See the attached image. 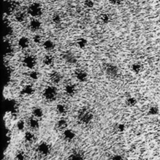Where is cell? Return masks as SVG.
Segmentation results:
<instances>
[{
    "mask_svg": "<svg viewBox=\"0 0 160 160\" xmlns=\"http://www.w3.org/2000/svg\"><path fill=\"white\" fill-rule=\"evenodd\" d=\"M68 126V121L66 119H64V118H62V119H60L57 122V124H56V126H57V128L59 130H63L64 131L65 129H67V127Z\"/></svg>",
    "mask_w": 160,
    "mask_h": 160,
    "instance_id": "19",
    "label": "cell"
},
{
    "mask_svg": "<svg viewBox=\"0 0 160 160\" xmlns=\"http://www.w3.org/2000/svg\"><path fill=\"white\" fill-rule=\"evenodd\" d=\"M29 76L30 77L31 79H32L33 80H36L39 78V74L36 71H32L29 73Z\"/></svg>",
    "mask_w": 160,
    "mask_h": 160,
    "instance_id": "35",
    "label": "cell"
},
{
    "mask_svg": "<svg viewBox=\"0 0 160 160\" xmlns=\"http://www.w3.org/2000/svg\"><path fill=\"white\" fill-rule=\"evenodd\" d=\"M126 103L128 106L132 107V106H134L136 104L137 100L135 98L131 96V97H129V98H127V99L126 101Z\"/></svg>",
    "mask_w": 160,
    "mask_h": 160,
    "instance_id": "30",
    "label": "cell"
},
{
    "mask_svg": "<svg viewBox=\"0 0 160 160\" xmlns=\"http://www.w3.org/2000/svg\"><path fill=\"white\" fill-rule=\"evenodd\" d=\"M54 62V58L51 54H47L44 56L42 62L46 66H51Z\"/></svg>",
    "mask_w": 160,
    "mask_h": 160,
    "instance_id": "24",
    "label": "cell"
},
{
    "mask_svg": "<svg viewBox=\"0 0 160 160\" xmlns=\"http://www.w3.org/2000/svg\"><path fill=\"white\" fill-rule=\"evenodd\" d=\"M5 106H6V109H7V111H8L12 113H14L16 112L17 106H16V102L14 101L11 100V99L6 101Z\"/></svg>",
    "mask_w": 160,
    "mask_h": 160,
    "instance_id": "16",
    "label": "cell"
},
{
    "mask_svg": "<svg viewBox=\"0 0 160 160\" xmlns=\"http://www.w3.org/2000/svg\"><path fill=\"white\" fill-rule=\"evenodd\" d=\"M38 160H42V159H38Z\"/></svg>",
    "mask_w": 160,
    "mask_h": 160,
    "instance_id": "43",
    "label": "cell"
},
{
    "mask_svg": "<svg viewBox=\"0 0 160 160\" xmlns=\"http://www.w3.org/2000/svg\"><path fill=\"white\" fill-rule=\"evenodd\" d=\"M49 1H51V2H55V1H56L57 0H49Z\"/></svg>",
    "mask_w": 160,
    "mask_h": 160,
    "instance_id": "42",
    "label": "cell"
},
{
    "mask_svg": "<svg viewBox=\"0 0 160 160\" xmlns=\"http://www.w3.org/2000/svg\"><path fill=\"white\" fill-rule=\"evenodd\" d=\"M141 66L139 64L135 63L131 66V69L134 73H139L141 71Z\"/></svg>",
    "mask_w": 160,
    "mask_h": 160,
    "instance_id": "32",
    "label": "cell"
},
{
    "mask_svg": "<svg viewBox=\"0 0 160 160\" xmlns=\"http://www.w3.org/2000/svg\"><path fill=\"white\" fill-rule=\"evenodd\" d=\"M34 92V88L31 85H26L22 89V93L26 95H32Z\"/></svg>",
    "mask_w": 160,
    "mask_h": 160,
    "instance_id": "23",
    "label": "cell"
},
{
    "mask_svg": "<svg viewBox=\"0 0 160 160\" xmlns=\"http://www.w3.org/2000/svg\"><path fill=\"white\" fill-rule=\"evenodd\" d=\"M18 5L17 2L14 0H4L3 11L4 13L6 15L12 14L16 9Z\"/></svg>",
    "mask_w": 160,
    "mask_h": 160,
    "instance_id": "4",
    "label": "cell"
},
{
    "mask_svg": "<svg viewBox=\"0 0 160 160\" xmlns=\"http://www.w3.org/2000/svg\"><path fill=\"white\" fill-rule=\"evenodd\" d=\"M49 78H50V80L53 83H55V84L59 83V82H61V81L62 79V76H61V73L56 71H52L50 74Z\"/></svg>",
    "mask_w": 160,
    "mask_h": 160,
    "instance_id": "14",
    "label": "cell"
},
{
    "mask_svg": "<svg viewBox=\"0 0 160 160\" xmlns=\"http://www.w3.org/2000/svg\"><path fill=\"white\" fill-rule=\"evenodd\" d=\"M62 58L67 63H69L71 64H74L77 61L76 56L71 51H65L62 54Z\"/></svg>",
    "mask_w": 160,
    "mask_h": 160,
    "instance_id": "7",
    "label": "cell"
},
{
    "mask_svg": "<svg viewBox=\"0 0 160 160\" xmlns=\"http://www.w3.org/2000/svg\"><path fill=\"white\" fill-rule=\"evenodd\" d=\"M121 0H109V2L113 5H118L121 3Z\"/></svg>",
    "mask_w": 160,
    "mask_h": 160,
    "instance_id": "41",
    "label": "cell"
},
{
    "mask_svg": "<svg viewBox=\"0 0 160 160\" xmlns=\"http://www.w3.org/2000/svg\"><path fill=\"white\" fill-rule=\"evenodd\" d=\"M22 62L26 68L32 69L36 64V59L32 55H27L23 58Z\"/></svg>",
    "mask_w": 160,
    "mask_h": 160,
    "instance_id": "6",
    "label": "cell"
},
{
    "mask_svg": "<svg viewBox=\"0 0 160 160\" xmlns=\"http://www.w3.org/2000/svg\"><path fill=\"white\" fill-rule=\"evenodd\" d=\"M32 114L33 117H34L37 119H39L43 116L44 112H43V110L41 108L36 107L32 109Z\"/></svg>",
    "mask_w": 160,
    "mask_h": 160,
    "instance_id": "20",
    "label": "cell"
},
{
    "mask_svg": "<svg viewBox=\"0 0 160 160\" xmlns=\"http://www.w3.org/2000/svg\"><path fill=\"white\" fill-rule=\"evenodd\" d=\"M76 91V86L72 84H68L64 87V92L65 93L69 96H73Z\"/></svg>",
    "mask_w": 160,
    "mask_h": 160,
    "instance_id": "17",
    "label": "cell"
},
{
    "mask_svg": "<svg viewBox=\"0 0 160 160\" xmlns=\"http://www.w3.org/2000/svg\"><path fill=\"white\" fill-rule=\"evenodd\" d=\"M32 40H33L34 42H35L36 44H38V43H40L41 42L42 38L39 34H35L32 38Z\"/></svg>",
    "mask_w": 160,
    "mask_h": 160,
    "instance_id": "38",
    "label": "cell"
},
{
    "mask_svg": "<svg viewBox=\"0 0 160 160\" xmlns=\"http://www.w3.org/2000/svg\"><path fill=\"white\" fill-rule=\"evenodd\" d=\"M43 96L45 99L49 102L55 101L58 97V90L53 86H47L43 91Z\"/></svg>",
    "mask_w": 160,
    "mask_h": 160,
    "instance_id": "3",
    "label": "cell"
},
{
    "mask_svg": "<svg viewBox=\"0 0 160 160\" xmlns=\"http://www.w3.org/2000/svg\"><path fill=\"white\" fill-rule=\"evenodd\" d=\"M64 139L69 142L72 141L76 137V134L74 131L71 129H66L63 131L62 134Z\"/></svg>",
    "mask_w": 160,
    "mask_h": 160,
    "instance_id": "11",
    "label": "cell"
},
{
    "mask_svg": "<svg viewBox=\"0 0 160 160\" xmlns=\"http://www.w3.org/2000/svg\"><path fill=\"white\" fill-rule=\"evenodd\" d=\"M17 160H26V154L23 151H18L16 154Z\"/></svg>",
    "mask_w": 160,
    "mask_h": 160,
    "instance_id": "34",
    "label": "cell"
},
{
    "mask_svg": "<svg viewBox=\"0 0 160 160\" xmlns=\"http://www.w3.org/2000/svg\"><path fill=\"white\" fill-rule=\"evenodd\" d=\"M38 151L43 156H47L51 152V147L48 143L46 142H42L38 146Z\"/></svg>",
    "mask_w": 160,
    "mask_h": 160,
    "instance_id": "8",
    "label": "cell"
},
{
    "mask_svg": "<svg viewBox=\"0 0 160 160\" xmlns=\"http://www.w3.org/2000/svg\"><path fill=\"white\" fill-rule=\"evenodd\" d=\"M28 122H29V126L32 129H38L39 127V122L38 119H37V118H36L34 117H32V118H30L29 119Z\"/></svg>",
    "mask_w": 160,
    "mask_h": 160,
    "instance_id": "21",
    "label": "cell"
},
{
    "mask_svg": "<svg viewBox=\"0 0 160 160\" xmlns=\"http://www.w3.org/2000/svg\"><path fill=\"white\" fill-rule=\"evenodd\" d=\"M148 112L150 115H157L159 113V109L156 106H152L149 108Z\"/></svg>",
    "mask_w": 160,
    "mask_h": 160,
    "instance_id": "31",
    "label": "cell"
},
{
    "mask_svg": "<svg viewBox=\"0 0 160 160\" xmlns=\"http://www.w3.org/2000/svg\"><path fill=\"white\" fill-rule=\"evenodd\" d=\"M35 139L34 134L30 131H27L24 134V139L26 142H32L34 141Z\"/></svg>",
    "mask_w": 160,
    "mask_h": 160,
    "instance_id": "27",
    "label": "cell"
},
{
    "mask_svg": "<svg viewBox=\"0 0 160 160\" xmlns=\"http://www.w3.org/2000/svg\"><path fill=\"white\" fill-rule=\"evenodd\" d=\"M27 11L30 16L34 18H37L42 15L43 9L41 4L38 2H33L29 6Z\"/></svg>",
    "mask_w": 160,
    "mask_h": 160,
    "instance_id": "2",
    "label": "cell"
},
{
    "mask_svg": "<svg viewBox=\"0 0 160 160\" xmlns=\"http://www.w3.org/2000/svg\"><path fill=\"white\" fill-rule=\"evenodd\" d=\"M104 71L107 76L112 78H116L119 73V69L118 66L113 64H106L104 68Z\"/></svg>",
    "mask_w": 160,
    "mask_h": 160,
    "instance_id": "5",
    "label": "cell"
},
{
    "mask_svg": "<svg viewBox=\"0 0 160 160\" xmlns=\"http://www.w3.org/2000/svg\"><path fill=\"white\" fill-rule=\"evenodd\" d=\"M84 4L87 8H92L94 5V2L92 0H85Z\"/></svg>",
    "mask_w": 160,
    "mask_h": 160,
    "instance_id": "37",
    "label": "cell"
},
{
    "mask_svg": "<svg viewBox=\"0 0 160 160\" xmlns=\"http://www.w3.org/2000/svg\"><path fill=\"white\" fill-rule=\"evenodd\" d=\"M76 43L79 48L84 49L88 45V40L84 38H79L77 39Z\"/></svg>",
    "mask_w": 160,
    "mask_h": 160,
    "instance_id": "22",
    "label": "cell"
},
{
    "mask_svg": "<svg viewBox=\"0 0 160 160\" xmlns=\"http://www.w3.org/2000/svg\"><path fill=\"white\" fill-rule=\"evenodd\" d=\"M42 46L46 51H52L55 48V44L52 40L47 39L43 42Z\"/></svg>",
    "mask_w": 160,
    "mask_h": 160,
    "instance_id": "18",
    "label": "cell"
},
{
    "mask_svg": "<svg viewBox=\"0 0 160 160\" xmlns=\"http://www.w3.org/2000/svg\"><path fill=\"white\" fill-rule=\"evenodd\" d=\"M52 21L54 24H59L61 21V17L59 14H54L52 17Z\"/></svg>",
    "mask_w": 160,
    "mask_h": 160,
    "instance_id": "33",
    "label": "cell"
},
{
    "mask_svg": "<svg viewBox=\"0 0 160 160\" xmlns=\"http://www.w3.org/2000/svg\"><path fill=\"white\" fill-rule=\"evenodd\" d=\"M68 160H84L83 156L79 152H74L69 158Z\"/></svg>",
    "mask_w": 160,
    "mask_h": 160,
    "instance_id": "28",
    "label": "cell"
},
{
    "mask_svg": "<svg viewBox=\"0 0 160 160\" xmlns=\"http://www.w3.org/2000/svg\"><path fill=\"white\" fill-rule=\"evenodd\" d=\"M14 30L11 24L6 19H4L3 22V35L4 36H10L13 34Z\"/></svg>",
    "mask_w": 160,
    "mask_h": 160,
    "instance_id": "9",
    "label": "cell"
},
{
    "mask_svg": "<svg viewBox=\"0 0 160 160\" xmlns=\"http://www.w3.org/2000/svg\"><path fill=\"white\" fill-rule=\"evenodd\" d=\"M111 20V16L108 13H102L100 15V21L104 24H108Z\"/></svg>",
    "mask_w": 160,
    "mask_h": 160,
    "instance_id": "29",
    "label": "cell"
},
{
    "mask_svg": "<svg viewBox=\"0 0 160 160\" xmlns=\"http://www.w3.org/2000/svg\"><path fill=\"white\" fill-rule=\"evenodd\" d=\"M75 77L78 81L80 82H85L88 79V74L87 72L82 69H78L75 71L74 73Z\"/></svg>",
    "mask_w": 160,
    "mask_h": 160,
    "instance_id": "10",
    "label": "cell"
},
{
    "mask_svg": "<svg viewBox=\"0 0 160 160\" xmlns=\"http://www.w3.org/2000/svg\"><path fill=\"white\" fill-rule=\"evenodd\" d=\"M17 128L18 129V130L19 131H22L24 129V126H25V122L24 121L22 120H19L18 121L17 124H16Z\"/></svg>",
    "mask_w": 160,
    "mask_h": 160,
    "instance_id": "36",
    "label": "cell"
},
{
    "mask_svg": "<svg viewBox=\"0 0 160 160\" xmlns=\"http://www.w3.org/2000/svg\"><path fill=\"white\" fill-rule=\"evenodd\" d=\"M117 128H118L119 131L122 132L125 130V126L123 124H118V126H117Z\"/></svg>",
    "mask_w": 160,
    "mask_h": 160,
    "instance_id": "40",
    "label": "cell"
},
{
    "mask_svg": "<svg viewBox=\"0 0 160 160\" xmlns=\"http://www.w3.org/2000/svg\"><path fill=\"white\" fill-rule=\"evenodd\" d=\"M14 18L16 20V21L22 22L26 19V14L22 11H18L15 14Z\"/></svg>",
    "mask_w": 160,
    "mask_h": 160,
    "instance_id": "25",
    "label": "cell"
},
{
    "mask_svg": "<svg viewBox=\"0 0 160 160\" xmlns=\"http://www.w3.org/2000/svg\"><path fill=\"white\" fill-rule=\"evenodd\" d=\"M94 114L92 111L87 108H82L80 110L78 115V119L79 122L83 124H88L92 121Z\"/></svg>",
    "mask_w": 160,
    "mask_h": 160,
    "instance_id": "1",
    "label": "cell"
},
{
    "mask_svg": "<svg viewBox=\"0 0 160 160\" xmlns=\"http://www.w3.org/2000/svg\"><path fill=\"white\" fill-rule=\"evenodd\" d=\"M4 54L6 56H9L11 55L13 52V47L12 44L8 41H4Z\"/></svg>",
    "mask_w": 160,
    "mask_h": 160,
    "instance_id": "15",
    "label": "cell"
},
{
    "mask_svg": "<svg viewBox=\"0 0 160 160\" xmlns=\"http://www.w3.org/2000/svg\"><path fill=\"white\" fill-rule=\"evenodd\" d=\"M110 160H124V159L122 156L116 154V155L111 156L110 158Z\"/></svg>",
    "mask_w": 160,
    "mask_h": 160,
    "instance_id": "39",
    "label": "cell"
},
{
    "mask_svg": "<svg viewBox=\"0 0 160 160\" xmlns=\"http://www.w3.org/2000/svg\"><path fill=\"white\" fill-rule=\"evenodd\" d=\"M29 44H30V41L29 38L26 36L21 37L18 41V44L19 47L22 49H27L29 47Z\"/></svg>",
    "mask_w": 160,
    "mask_h": 160,
    "instance_id": "13",
    "label": "cell"
},
{
    "mask_svg": "<svg viewBox=\"0 0 160 160\" xmlns=\"http://www.w3.org/2000/svg\"><path fill=\"white\" fill-rule=\"evenodd\" d=\"M56 111L59 114H65L67 112V108L63 104H58L56 106Z\"/></svg>",
    "mask_w": 160,
    "mask_h": 160,
    "instance_id": "26",
    "label": "cell"
},
{
    "mask_svg": "<svg viewBox=\"0 0 160 160\" xmlns=\"http://www.w3.org/2000/svg\"><path fill=\"white\" fill-rule=\"evenodd\" d=\"M29 28L32 31H36L39 30L41 27V21L37 18H33L29 24Z\"/></svg>",
    "mask_w": 160,
    "mask_h": 160,
    "instance_id": "12",
    "label": "cell"
}]
</instances>
